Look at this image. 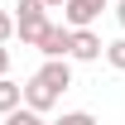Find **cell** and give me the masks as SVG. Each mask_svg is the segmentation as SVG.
Listing matches in <instances>:
<instances>
[{"label": "cell", "instance_id": "6da1fadb", "mask_svg": "<svg viewBox=\"0 0 125 125\" xmlns=\"http://www.w3.org/2000/svg\"><path fill=\"white\" fill-rule=\"evenodd\" d=\"M15 10H19V15H15V34L24 39V43H39L43 29L53 24V19H48V5H43V0H19Z\"/></svg>", "mask_w": 125, "mask_h": 125}, {"label": "cell", "instance_id": "7a4b0ae2", "mask_svg": "<svg viewBox=\"0 0 125 125\" xmlns=\"http://www.w3.org/2000/svg\"><path fill=\"white\" fill-rule=\"evenodd\" d=\"M106 5L111 0H67V5H62V24H67V29H87Z\"/></svg>", "mask_w": 125, "mask_h": 125}, {"label": "cell", "instance_id": "3957f363", "mask_svg": "<svg viewBox=\"0 0 125 125\" xmlns=\"http://www.w3.org/2000/svg\"><path fill=\"white\" fill-rule=\"evenodd\" d=\"M67 48H72V29L67 24H48L43 39H39V53L43 58H67Z\"/></svg>", "mask_w": 125, "mask_h": 125}, {"label": "cell", "instance_id": "277c9868", "mask_svg": "<svg viewBox=\"0 0 125 125\" xmlns=\"http://www.w3.org/2000/svg\"><path fill=\"white\" fill-rule=\"evenodd\" d=\"M53 101H58V92H53V87H48V82L39 77V72H34V77L24 82V106H29V111H39V115H43V111L53 106Z\"/></svg>", "mask_w": 125, "mask_h": 125}, {"label": "cell", "instance_id": "5b68a950", "mask_svg": "<svg viewBox=\"0 0 125 125\" xmlns=\"http://www.w3.org/2000/svg\"><path fill=\"white\" fill-rule=\"evenodd\" d=\"M101 34H92V29H72V48H67V53H72V58L77 62H92V58H101Z\"/></svg>", "mask_w": 125, "mask_h": 125}, {"label": "cell", "instance_id": "8992f818", "mask_svg": "<svg viewBox=\"0 0 125 125\" xmlns=\"http://www.w3.org/2000/svg\"><path fill=\"white\" fill-rule=\"evenodd\" d=\"M39 77L48 82V87H53V92H67V87H72V67H67V58H48L43 67H39Z\"/></svg>", "mask_w": 125, "mask_h": 125}, {"label": "cell", "instance_id": "52a82bcc", "mask_svg": "<svg viewBox=\"0 0 125 125\" xmlns=\"http://www.w3.org/2000/svg\"><path fill=\"white\" fill-rule=\"evenodd\" d=\"M19 106H24V87L10 82V77H0V115H10V111H19Z\"/></svg>", "mask_w": 125, "mask_h": 125}, {"label": "cell", "instance_id": "ba28073f", "mask_svg": "<svg viewBox=\"0 0 125 125\" xmlns=\"http://www.w3.org/2000/svg\"><path fill=\"white\" fill-rule=\"evenodd\" d=\"M5 125H48V120L39 115V111H29V106H19V111H10V115H5Z\"/></svg>", "mask_w": 125, "mask_h": 125}, {"label": "cell", "instance_id": "9c48e42d", "mask_svg": "<svg viewBox=\"0 0 125 125\" xmlns=\"http://www.w3.org/2000/svg\"><path fill=\"white\" fill-rule=\"evenodd\" d=\"M106 58H111V67H120V72H125V39L106 43Z\"/></svg>", "mask_w": 125, "mask_h": 125}, {"label": "cell", "instance_id": "30bf717a", "mask_svg": "<svg viewBox=\"0 0 125 125\" xmlns=\"http://www.w3.org/2000/svg\"><path fill=\"white\" fill-rule=\"evenodd\" d=\"M58 125H96V115H87V111H67Z\"/></svg>", "mask_w": 125, "mask_h": 125}, {"label": "cell", "instance_id": "8fae6325", "mask_svg": "<svg viewBox=\"0 0 125 125\" xmlns=\"http://www.w3.org/2000/svg\"><path fill=\"white\" fill-rule=\"evenodd\" d=\"M10 34H15V19H10V15H5V10H0V43H5Z\"/></svg>", "mask_w": 125, "mask_h": 125}, {"label": "cell", "instance_id": "7c38bea8", "mask_svg": "<svg viewBox=\"0 0 125 125\" xmlns=\"http://www.w3.org/2000/svg\"><path fill=\"white\" fill-rule=\"evenodd\" d=\"M5 72H10V48L0 43V77H5Z\"/></svg>", "mask_w": 125, "mask_h": 125}, {"label": "cell", "instance_id": "4fadbf2b", "mask_svg": "<svg viewBox=\"0 0 125 125\" xmlns=\"http://www.w3.org/2000/svg\"><path fill=\"white\" fill-rule=\"evenodd\" d=\"M115 24L125 29V0H115Z\"/></svg>", "mask_w": 125, "mask_h": 125}, {"label": "cell", "instance_id": "5bb4252c", "mask_svg": "<svg viewBox=\"0 0 125 125\" xmlns=\"http://www.w3.org/2000/svg\"><path fill=\"white\" fill-rule=\"evenodd\" d=\"M43 5H48V10H62V5H67V0H43Z\"/></svg>", "mask_w": 125, "mask_h": 125}]
</instances>
